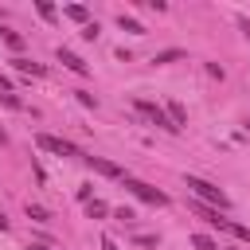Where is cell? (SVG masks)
<instances>
[{"instance_id":"cell-10","label":"cell","mask_w":250,"mask_h":250,"mask_svg":"<svg viewBox=\"0 0 250 250\" xmlns=\"http://www.w3.org/2000/svg\"><path fill=\"white\" fill-rule=\"evenodd\" d=\"M168 117H172V125H176V129H184V125H188V113H184V105H180V102H168Z\"/></svg>"},{"instance_id":"cell-16","label":"cell","mask_w":250,"mask_h":250,"mask_svg":"<svg viewBox=\"0 0 250 250\" xmlns=\"http://www.w3.org/2000/svg\"><path fill=\"white\" fill-rule=\"evenodd\" d=\"M35 12H39L43 20H55V4H51V0H39V4H35Z\"/></svg>"},{"instance_id":"cell-14","label":"cell","mask_w":250,"mask_h":250,"mask_svg":"<svg viewBox=\"0 0 250 250\" xmlns=\"http://www.w3.org/2000/svg\"><path fill=\"white\" fill-rule=\"evenodd\" d=\"M0 39H4L12 51H20V47H23V35H16V31H0Z\"/></svg>"},{"instance_id":"cell-4","label":"cell","mask_w":250,"mask_h":250,"mask_svg":"<svg viewBox=\"0 0 250 250\" xmlns=\"http://www.w3.org/2000/svg\"><path fill=\"white\" fill-rule=\"evenodd\" d=\"M125 188H129V191H133L141 203H152V207H164V203H168V195H164V191H156V188H148L145 180H133V176H125Z\"/></svg>"},{"instance_id":"cell-1","label":"cell","mask_w":250,"mask_h":250,"mask_svg":"<svg viewBox=\"0 0 250 250\" xmlns=\"http://www.w3.org/2000/svg\"><path fill=\"white\" fill-rule=\"evenodd\" d=\"M188 188L195 191V199L199 203H207V207H215V211H223L230 199H227V191H219L215 184H207V180H199V176H188Z\"/></svg>"},{"instance_id":"cell-11","label":"cell","mask_w":250,"mask_h":250,"mask_svg":"<svg viewBox=\"0 0 250 250\" xmlns=\"http://www.w3.org/2000/svg\"><path fill=\"white\" fill-rule=\"evenodd\" d=\"M66 16H70L74 23H86V20H90V12H86V4H70V8H66Z\"/></svg>"},{"instance_id":"cell-8","label":"cell","mask_w":250,"mask_h":250,"mask_svg":"<svg viewBox=\"0 0 250 250\" xmlns=\"http://www.w3.org/2000/svg\"><path fill=\"white\" fill-rule=\"evenodd\" d=\"M12 66H16L20 74H31V78H43V66H39V62H31V59H20V55H16V59H12Z\"/></svg>"},{"instance_id":"cell-13","label":"cell","mask_w":250,"mask_h":250,"mask_svg":"<svg viewBox=\"0 0 250 250\" xmlns=\"http://www.w3.org/2000/svg\"><path fill=\"white\" fill-rule=\"evenodd\" d=\"M191 246H195V250H219V242L207 238V234H191Z\"/></svg>"},{"instance_id":"cell-21","label":"cell","mask_w":250,"mask_h":250,"mask_svg":"<svg viewBox=\"0 0 250 250\" xmlns=\"http://www.w3.org/2000/svg\"><path fill=\"white\" fill-rule=\"evenodd\" d=\"M102 250H117V246H113V238H102Z\"/></svg>"},{"instance_id":"cell-6","label":"cell","mask_w":250,"mask_h":250,"mask_svg":"<svg viewBox=\"0 0 250 250\" xmlns=\"http://www.w3.org/2000/svg\"><path fill=\"white\" fill-rule=\"evenodd\" d=\"M59 62H62V66H70L74 74H90V66H86V62H82L74 51H66V47H59Z\"/></svg>"},{"instance_id":"cell-20","label":"cell","mask_w":250,"mask_h":250,"mask_svg":"<svg viewBox=\"0 0 250 250\" xmlns=\"http://www.w3.org/2000/svg\"><path fill=\"white\" fill-rule=\"evenodd\" d=\"M238 27H242V35L250 39V20H246V16H238Z\"/></svg>"},{"instance_id":"cell-18","label":"cell","mask_w":250,"mask_h":250,"mask_svg":"<svg viewBox=\"0 0 250 250\" xmlns=\"http://www.w3.org/2000/svg\"><path fill=\"white\" fill-rule=\"evenodd\" d=\"M74 94H78V102H82L86 109H94V105H98V102H94V94H86V90H74Z\"/></svg>"},{"instance_id":"cell-19","label":"cell","mask_w":250,"mask_h":250,"mask_svg":"<svg viewBox=\"0 0 250 250\" xmlns=\"http://www.w3.org/2000/svg\"><path fill=\"white\" fill-rule=\"evenodd\" d=\"M27 215H31L35 223H47V211H43V207H31V203H27Z\"/></svg>"},{"instance_id":"cell-2","label":"cell","mask_w":250,"mask_h":250,"mask_svg":"<svg viewBox=\"0 0 250 250\" xmlns=\"http://www.w3.org/2000/svg\"><path fill=\"white\" fill-rule=\"evenodd\" d=\"M133 105H137V109H141V113H145V117H148V121H152L156 129H164V133H180V129L172 125V117H168V109H160L156 102H148V98H137Z\"/></svg>"},{"instance_id":"cell-12","label":"cell","mask_w":250,"mask_h":250,"mask_svg":"<svg viewBox=\"0 0 250 250\" xmlns=\"http://www.w3.org/2000/svg\"><path fill=\"white\" fill-rule=\"evenodd\" d=\"M86 215H90V219H102V215H109V207H105L102 199H90V203H86Z\"/></svg>"},{"instance_id":"cell-7","label":"cell","mask_w":250,"mask_h":250,"mask_svg":"<svg viewBox=\"0 0 250 250\" xmlns=\"http://www.w3.org/2000/svg\"><path fill=\"white\" fill-rule=\"evenodd\" d=\"M86 164H90L94 172H102V176H117V180H125V172H121L117 164H109V160H102V156H86Z\"/></svg>"},{"instance_id":"cell-22","label":"cell","mask_w":250,"mask_h":250,"mask_svg":"<svg viewBox=\"0 0 250 250\" xmlns=\"http://www.w3.org/2000/svg\"><path fill=\"white\" fill-rule=\"evenodd\" d=\"M27 250H51V246H43V242H31V246H27Z\"/></svg>"},{"instance_id":"cell-5","label":"cell","mask_w":250,"mask_h":250,"mask_svg":"<svg viewBox=\"0 0 250 250\" xmlns=\"http://www.w3.org/2000/svg\"><path fill=\"white\" fill-rule=\"evenodd\" d=\"M191 211H195V215H199L203 223H211V227L227 230V219H219V211H215V207H207V203H199V199H195V203H191Z\"/></svg>"},{"instance_id":"cell-17","label":"cell","mask_w":250,"mask_h":250,"mask_svg":"<svg viewBox=\"0 0 250 250\" xmlns=\"http://www.w3.org/2000/svg\"><path fill=\"white\" fill-rule=\"evenodd\" d=\"M176 59H184V51H176V47H172V51H160L152 62H176Z\"/></svg>"},{"instance_id":"cell-15","label":"cell","mask_w":250,"mask_h":250,"mask_svg":"<svg viewBox=\"0 0 250 250\" xmlns=\"http://www.w3.org/2000/svg\"><path fill=\"white\" fill-rule=\"evenodd\" d=\"M227 230H230L234 238H242V242H250V227H242V223H227Z\"/></svg>"},{"instance_id":"cell-23","label":"cell","mask_w":250,"mask_h":250,"mask_svg":"<svg viewBox=\"0 0 250 250\" xmlns=\"http://www.w3.org/2000/svg\"><path fill=\"white\" fill-rule=\"evenodd\" d=\"M0 145H8V133H4V125H0Z\"/></svg>"},{"instance_id":"cell-9","label":"cell","mask_w":250,"mask_h":250,"mask_svg":"<svg viewBox=\"0 0 250 250\" xmlns=\"http://www.w3.org/2000/svg\"><path fill=\"white\" fill-rule=\"evenodd\" d=\"M117 23H121V31H129V35H145V23L133 20V16H125V12L117 16Z\"/></svg>"},{"instance_id":"cell-3","label":"cell","mask_w":250,"mask_h":250,"mask_svg":"<svg viewBox=\"0 0 250 250\" xmlns=\"http://www.w3.org/2000/svg\"><path fill=\"white\" fill-rule=\"evenodd\" d=\"M35 145L43 148V152H55V156H82L70 141H62V137H55V133H35Z\"/></svg>"}]
</instances>
